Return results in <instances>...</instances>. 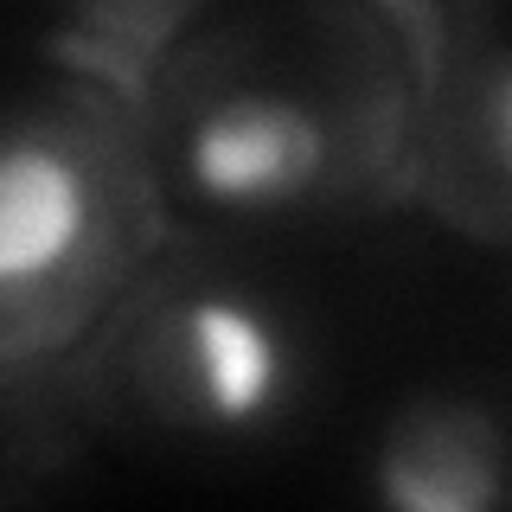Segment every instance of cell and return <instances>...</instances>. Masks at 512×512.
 Returning a JSON list of instances; mask_svg holds the SVG:
<instances>
[{"label": "cell", "instance_id": "1", "mask_svg": "<svg viewBox=\"0 0 512 512\" xmlns=\"http://www.w3.org/2000/svg\"><path fill=\"white\" fill-rule=\"evenodd\" d=\"M122 141L84 109L0 122V340L32 346L90 314L128 263Z\"/></svg>", "mask_w": 512, "mask_h": 512}, {"label": "cell", "instance_id": "2", "mask_svg": "<svg viewBox=\"0 0 512 512\" xmlns=\"http://www.w3.org/2000/svg\"><path fill=\"white\" fill-rule=\"evenodd\" d=\"M308 340L256 282H173L128 320L116 384L128 410L192 442H263L308 391Z\"/></svg>", "mask_w": 512, "mask_h": 512}, {"label": "cell", "instance_id": "3", "mask_svg": "<svg viewBox=\"0 0 512 512\" xmlns=\"http://www.w3.org/2000/svg\"><path fill=\"white\" fill-rule=\"evenodd\" d=\"M340 122L333 103L295 71L205 77L173 122V167L192 205L224 218H295L333 199L340 180Z\"/></svg>", "mask_w": 512, "mask_h": 512}, {"label": "cell", "instance_id": "4", "mask_svg": "<svg viewBox=\"0 0 512 512\" xmlns=\"http://www.w3.org/2000/svg\"><path fill=\"white\" fill-rule=\"evenodd\" d=\"M378 512H512V423L468 384H416L372 442Z\"/></svg>", "mask_w": 512, "mask_h": 512}, {"label": "cell", "instance_id": "5", "mask_svg": "<svg viewBox=\"0 0 512 512\" xmlns=\"http://www.w3.org/2000/svg\"><path fill=\"white\" fill-rule=\"evenodd\" d=\"M442 103V212L474 231L512 237V39L468 45Z\"/></svg>", "mask_w": 512, "mask_h": 512}]
</instances>
